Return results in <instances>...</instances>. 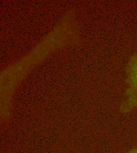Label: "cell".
I'll use <instances>...</instances> for the list:
<instances>
[{
	"instance_id": "6da1fadb",
	"label": "cell",
	"mask_w": 137,
	"mask_h": 153,
	"mask_svg": "<svg viewBox=\"0 0 137 153\" xmlns=\"http://www.w3.org/2000/svg\"><path fill=\"white\" fill-rule=\"evenodd\" d=\"M128 99L125 110L137 108V52L133 57L128 68Z\"/></svg>"
},
{
	"instance_id": "7a4b0ae2",
	"label": "cell",
	"mask_w": 137,
	"mask_h": 153,
	"mask_svg": "<svg viewBox=\"0 0 137 153\" xmlns=\"http://www.w3.org/2000/svg\"><path fill=\"white\" fill-rule=\"evenodd\" d=\"M128 153H137V148L134 149L130 150Z\"/></svg>"
}]
</instances>
